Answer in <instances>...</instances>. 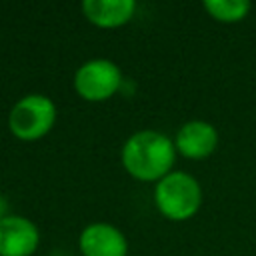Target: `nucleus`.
I'll return each mask as SVG.
<instances>
[{"label":"nucleus","instance_id":"nucleus-5","mask_svg":"<svg viewBox=\"0 0 256 256\" xmlns=\"http://www.w3.org/2000/svg\"><path fill=\"white\" fill-rule=\"evenodd\" d=\"M40 234L32 220L24 216L0 218V256H32Z\"/></svg>","mask_w":256,"mask_h":256},{"label":"nucleus","instance_id":"nucleus-4","mask_svg":"<svg viewBox=\"0 0 256 256\" xmlns=\"http://www.w3.org/2000/svg\"><path fill=\"white\" fill-rule=\"evenodd\" d=\"M122 84L120 68L108 58H92L84 62L74 74L76 92L90 102L110 98Z\"/></svg>","mask_w":256,"mask_h":256},{"label":"nucleus","instance_id":"nucleus-9","mask_svg":"<svg viewBox=\"0 0 256 256\" xmlns=\"http://www.w3.org/2000/svg\"><path fill=\"white\" fill-rule=\"evenodd\" d=\"M204 8L220 22H238L250 12L252 4L248 0H206Z\"/></svg>","mask_w":256,"mask_h":256},{"label":"nucleus","instance_id":"nucleus-3","mask_svg":"<svg viewBox=\"0 0 256 256\" xmlns=\"http://www.w3.org/2000/svg\"><path fill=\"white\" fill-rule=\"evenodd\" d=\"M56 122V104L44 94H28L20 98L8 116L14 136L20 140H36L50 132Z\"/></svg>","mask_w":256,"mask_h":256},{"label":"nucleus","instance_id":"nucleus-8","mask_svg":"<svg viewBox=\"0 0 256 256\" xmlns=\"http://www.w3.org/2000/svg\"><path fill=\"white\" fill-rule=\"evenodd\" d=\"M136 10L134 0H84L82 12L86 20L102 28H116L126 24Z\"/></svg>","mask_w":256,"mask_h":256},{"label":"nucleus","instance_id":"nucleus-2","mask_svg":"<svg viewBox=\"0 0 256 256\" xmlns=\"http://www.w3.org/2000/svg\"><path fill=\"white\" fill-rule=\"evenodd\" d=\"M158 210L170 220H186L194 216L202 204V188L188 172H170L158 180L154 190Z\"/></svg>","mask_w":256,"mask_h":256},{"label":"nucleus","instance_id":"nucleus-1","mask_svg":"<svg viewBox=\"0 0 256 256\" xmlns=\"http://www.w3.org/2000/svg\"><path fill=\"white\" fill-rule=\"evenodd\" d=\"M176 158L174 142L156 130H140L122 146V164L138 180L152 182L170 174Z\"/></svg>","mask_w":256,"mask_h":256},{"label":"nucleus","instance_id":"nucleus-6","mask_svg":"<svg viewBox=\"0 0 256 256\" xmlns=\"http://www.w3.org/2000/svg\"><path fill=\"white\" fill-rule=\"evenodd\" d=\"M80 250L84 256H126L128 242L116 226L108 222H94L82 230Z\"/></svg>","mask_w":256,"mask_h":256},{"label":"nucleus","instance_id":"nucleus-7","mask_svg":"<svg viewBox=\"0 0 256 256\" xmlns=\"http://www.w3.org/2000/svg\"><path fill=\"white\" fill-rule=\"evenodd\" d=\"M174 146L186 158H206L218 146V132L210 122L190 120L180 126Z\"/></svg>","mask_w":256,"mask_h":256}]
</instances>
